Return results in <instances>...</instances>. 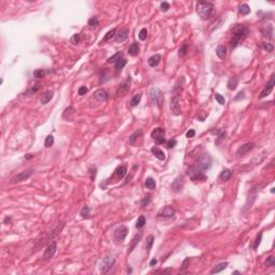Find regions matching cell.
<instances>
[{
  "label": "cell",
  "mask_w": 275,
  "mask_h": 275,
  "mask_svg": "<svg viewBox=\"0 0 275 275\" xmlns=\"http://www.w3.org/2000/svg\"><path fill=\"white\" fill-rule=\"evenodd\" d=\"M81 41V34L80 33H75V34H73V37L70 39V42L72 44H77L80 43Z\"/></svg>",
  "instance_id": "obj_44"
},
{
  "label": "cell",
  "mask_w": 275,
  "mask_h": 275,
  "mask_svg": "<svg viewBox=\"0 0 275 275\" xmlns=\"http://www.w3.org/2000/svg\"><path fill=\"white\" fill-rule=\"evenodd\" d=\"M216 55L220 59H225L226 56H227V49H226L225 45H218L217 46V49H216Z\"/></svg>",
  "instance_id": "obj_24"
},
{
  "label": "cell",
  "mask_w": 275,
  "mask_h": 275,
  "mask_svg": "<svg viewBox=\"0 0 275 275\" xmlns=\"http://www.w3.org/2000/svg\"><path fill=\"white\" fill-rule=\"evenodd\" d=\"M156 263H157V259L154 258V259H152V261L149 262V265H151V267H153V265L156 264Z\"/></svg>",
  "instance_id": "obj_58"
},
{
  "label": "cell",
  "mask_w": 275,
  "mask_h": 275,
  "mask_svg": "<svg viewBox=\"0 0 275 275\" xmlns=\"http://www.w3.org/2000/svg\"><path fill=\"white\" fill-rule=\"evenodd\" d=\"M56 249H57L56 242L50 243V244L47 245L46 248H45L44 252H43V259H44V260H49V259L52 258V257H53V256L55 255V252H56Z\"/></svg>",
  "instance_id": "obj_11"
},
{
  "label": "cell",
  "mask_w": 275,
  "mask_h": 275,
  "mask_svg": "<svg viewBox=\"0 0 275 275\" xmlns=\"http://www.w3.org/2000/svg\"><path fill=\"white\" fill-rule=\"evenodd\" d=\"M115 34H116V30L115 29H112V30H110V31H108V32H106V34L104 36V38L102 39V43H104V42H106V41L111 40L113 37H115Z\"/></svg>",
  "instance_id": "obj_35"
},
{
  "label": "cell",
  "mask_w": 275,
  "mask_h": 275,
  "mask_svg": "<svg viewBox=\"0 0 275 275\" xmlns=\"http://www.w3.org/2000/svg\"><path fill=\"white\" fill-rule=\"evenodd\" d=\"M145 186H146V188H148V189H155L156 188L155 179H152V177H147V179H145Z\"/></svg>",
  "instance_id": "obj_33"
},
{
  "label": "cell",
  "mask_w": 275,
  "mask_h": 275,
  "mask_svg": "<svg viewBox=\"0 0 275 275\" xmlns=\"http://www.w3.org/2000/svg\"><path fill=\"white\" fill-rule=\"evenodd\" d=\"M80 215L83 217V218H89L90 216V209L88 206H83V209L81 210Z\"/></svg>",
  "instance_id": "obj_37"
},
{
  "label": "cell",
  "mask_w": 275,
  "mask_h": 275,
  "mask_svg": "<svg viewBox=\"0 0 275 275\" xmlns=\"http://www.w3.org/2000/svg\"><path fill=\"white\" fill-rule=\"evenodd\" d=\"M176 145V140L175 139H171L168 141V143H167V146H168V148H173L174 146Z\"/></svg>",
  "instance_id": "obj_52"
},
{
  "label": "cell",
  "mask_w": 275,
  "mask_h": 275,
  "mask_svg": "<svg viewBox=\"0 0 275 275\" xmlns=\"http://www.w3.org/2000/svg\"><path fill=\"white\" fill-rule=\"evenodd\" d=\"M141 239H142V232H139L138 234H136L132 238V240H131V242H130V245L129 247H128V254H130V252H132V250L134 248H136V246L138 245L140 243V241H141Z\"/></svg>",
  "instance_id": "obj_18"
},
{
  "label": "cell",
  "mask_w": 275,
  "mask_h": 275,
  "mask_svg": "<svg viewBox=\"0 0 275 275\" xmlns=\"http://www.w3.org/2000/svg\"><path fill=\"white\" fill-rule=\"evenodd\" d=\"M175 214V211L172 206H166L165 209H162L158 213V217L159 218H172Z\"/></svg>",
  "instance_id": "obj_15"
},
{
  "label": "cell",
  "mask_w": 275,
  "mask_h": 275,
  "mask_svg": "<svg viewBox=\"0 0 275 275\" xmlns=\"http://www.w3.org/2000/svg\"><path fill=\"white\" fill-rule=\"evenodd\" d=\"M128 34H129V30L126 27H123L120 28L115 34V41L116 42H124L125 40H127L128 38Z\"/></svg>",
  "instance_id": "obj_16"
},
{
  "label": "cell",
  "mask_w": 275,
  "mask_h": 275,
  "mask_svg": "<svg viewBox=\"0 0 275 275\" xmlns=\"http://www.w3.org/2000/svg\"><path fill=\"white\" fill-rule=\"evenodd\" d=\"M233 274H241V272H239V271H234V272H233Z\"/></svg>",
  "instance_id": "obj_61"
},
{
  "label": "cell",
  "mask_w": 275,
  "mask_h": 275,
  "mask_svg": "<svg viewBox=\"0 0 275 275\" xmlns=\"http://www.w3.org/2000/svg\"><path fill=\"white\" fill-rule=\"evenodd\" d=\"M149 98H151V101L155 105H157L158 108H161L165 99H163L162 91L158 87H152L151 88V90H149Z\"/></svg>",
  "instance_id": "obj_4"
},
{
  "label": "cell",
  "mask_w": 275,
  "mask_h": 275,
  "mask_svg": "<svg viewBox=\"0 0 275 275\" xmlns=\"http://www.w3.org/2000/svg\"><path fill=\"white\" fill-rule=\"evenodd\" d=\"M44 75H45V72H44V70H42V69H38L33 72V76H34L36 79H42V77H44Z\"/></svg>",
  "instance_id": "obj_42"
},
{
  "label": "cell",
  "mask_w": 275,
  "mask_h": 275,
  "mask_svg": "<svg viewBox=\"0 0 275 275\" xmlns=\"http://www.w3.org/2000/svg\"><path fill=\"white\" fill-rule=\"evenodd\" d=\"M160 9H161L162 12H167V11L170 9V4H168V2H166V1H165V2H161V4H160Z\"/></svg>",
  "instance_id": "obj_51"
},
{
  "label": "cell",
  "mask_w": 275,
  "mask_h": 275,
  "mask_svg": "<svg viewBox=\"0 0 275 275\" xmlns=\"http://www.w3.org/2000/svg\"><path fill=\"white\" fill-rule=\"evenodd\" d=\"M215 99L217 100V102L220 104V105H224L225 104V98L222 96V95H219V94H215Z\"/></svg>",
  "instance_id": "obj_49"
},
{
  "label": "cell",
  "mask_w": 275,
  "mask_h": 275,
  "mask_svg": "<svg viewBox=\"0 0 275 275\" xmlns=\"http://www.w3.org/2000/svg\"><path fill=\"white\" fill-rule=\"evenodd\" d=\"M195 136H196V131L193 129H189L188 131H187V133H186V136H187V138H193Z\"/></svg>",
  "instance_id": "obj_54"
},
{
  "label": "cell",
  "mask_w": 275,
  "mask_h": 275,
  "mask_svg": "<svg viewBox=\"0 0 275 275\" xmlns=\"http://www.w3.org/2000/svg\"><path fill=\"white\" fill-rule=\"evenodd\" d=\"M227 267H228V262H220V263H218V264L215 265V267L213 268V270L211 271V273H212V274L219 273V272L224 271V270H225Z\"/></svg>",
  "instance_id": "obj_25"
},
{
  "label": "cell",
  "mask_w": 275,
  "mask_h": 275,
  "mask_svg": "<svg viewBox=\"0 0 275 275\" xmlns=\"http://www.w3.org/2000/svg\"><path fill=\"white\" fill-rule=\"evenodd\" d=\"M187 174H188L189 179L193 181V182H204L207 179L206 175L203 173L201 169H199L197 166H191L189 167L187 170Z\"/></svg>",
  "instance_id": "obj_3"
},
{
  "label": "cell",
  "mask_w": 275,
  "mask_h": 275,
  "mask_svg": "<svg viewBox=\"0 0 275 275\" xmlns=\"http://www.w3.org/2000/svg\"><path fill=\"white\" fill-rule=\"evenodd\" d=\"M265 265L267 267H274L275 265V258L273 257V256H270L267 260H265Z\"/></svg>",
  "instance_id": "obj_46"
},
{
  "label": "cell",
  "mask_w": 275,
  "mask_h": 275,
  "mask_svg": "<svg viewBox=\"0 0 275 275\" xmlns=\"http://www.w3.org/2000/svg\"><path fill=\"white\" fill-rule=\"evenodd\" d=\"M196 166L198 167L199 169L202 170V171L209 170L211 168V166H212V158L210 157L209 154H202V155H200L198 157Z\"/></svg>",
  "instance_id": "obj_5"
},
{
  "label": "cell",
  "mask_w": 275,
  "mask_h": 275,
  "mask_svg": "<svg viewBox=\"0 0 275 275\" xmlns=\"http://www.w3.org/2000/svg\"><path fill=\"white\" fill-rule=\"evenodd\" d=\"M52 98H53V91H46L41 98V103L42 104H47L52 100Z\"/></svg>",
  "instance_id": "obj_29"
},
{
  "label": "cell",
  "mask_w": 275,
  "mask_h": 275,
  "mask_svg": "<svg viewBox=\"0 0 275 275\" xmlns=\"http://www.w3.org/2000/svg\"><path fill=\"white\" fill-rule=\"evenodd\" d=\"M239 11H240V13L243 14V15H247L248 13H250V8H249L248 4H241L239 8Z\"/></svg>",
  "instance_id": "obj_34"
},
{
  "label": "cell",
  "mask_w": 275,
  "mask_h": 275,
  "mask_svg": "<svg viewBox=\"0 0 275 275\" xmlns=\"http://www.w3.org/2000/svg\"><path fill=\"white\" fill-rule=\"evenodd\" d=\"M244 93L243 91H240L239 94H238V96L236 97H234V101H239V100H241V99H244Z\"/></svg>",
  "instance_id": "obj_55"
},
{
  "label": "cell",
  "mask_w": 275,
  "mask_h": 275,
  "mask_svg": "<svg viewBox=\"0 0 275 275\" xmlns=\"http://www.w3.org/2000/svg\"><path fill=\"white\" fill-rule=\"evenodd\" d=\"M146 37H147V30H146V28H142L139 32V39L144 41L146 39Z\"/></svg>",
  "instance_id": "obj_45"
},
{
  "label": "cell",
  "mask_w": 275,
  "mask_h": 275,
  "mask_svg": "<svg viewBox=\"0 0 275 275\" xmlns=\"http://www.w3.org/2000/svg\"><path fill=\"white\" fill-rule=\"evenodd\" d=\"M170 109L173 115H179L181 114V105H179V96H173L171 98V103H170Z\"/></svg>",
  "instance_id": "obj_10"
},
{
  "label": "cell",
  "mask_w": 275,
  "mask_h": 275,
  "mask_svg": "<svg viewBox=\"0 0 275 275\" xmlns=\"http://www.w3.org/2000/svg\"><path fill=\"white\" fill-rule=\"evenodd\" d=\"M260 31H261V33L265 38H268V39H272L273 38V26H272L271 24H267L263 27H261Z\"/></svg>",
  "instance_id": "obj_19"
},
{
  "label": "cell",
  "mask_w": 275,
  "mask_h": 275,
  "mask_svg": "<svg viewBox=\"0 0 275 275\" xmlns=\"http://www.w3.org/2000/svg\"><path fill=\"white\" fill-rule=\"evenodd\" d=\"M140 52V47L138 45V43H132L128 49V54L130 56H136Z\"/></svg>",
  "instance_id": "obj_27"
},
{
  "label": "cell",
  "mask_w": 275,
  "mask_h": 275,
  "mask_svg": "<svg viewBox=\"0 0 275 275\" xmlns=\"http://www.w3.org/2000/svg\"><path fill=\"white\" fill-rule=\"evenodd\" d=\"M262 49L264 51H267V52H273L274 46H273V44H271V43H262Z\"/></svg>",
  "instance_id": "obj_48"
},
{
  "label": "cell",
  "mask_w": 275,
  "mask_h": 275,
  "mask_svg": "<svg viewBox=\"0 0 275 275\" xmlns=\"http://www.w3.org/2000/svg\"><path fill=\"white\" fill-rule=\"evenodd\" d=\"M131 272H132V270H131V269L129 268V269H128V273H131Z\"/></svg>",
  "instance_id": "obj_62"
},
{
  "label": "cell",
  "mask_w": 275,
  "mask_h": 275,
  "mask_svg": "<svg viewBox=\"0 0 275 275\" xmlns=\"http://www.w3.org/2000/svg\"><path fill=\"white\" fill-rule=\"evenodd\" d=\"M115 265V258L114 256H106L105 258H103L100 264V271L102 273H109L112 271V269Z\"/></svg>",
  "instance_id": "obj_6"
},
{
  "label": "cell",
  "mask_w": 275,
  "mask_h": 275,
  "mask_svg": "<svg viewBox=\"0 0 275 275\" xmlns=\"http://www.w3.org/2000/svg\"><path fill=\"white\" fill-rule=\"evenodd\" d=\"M189 261H190V259H189V258H187V259H185V260H184V262H183V264H182V268H183V270H185V269L187 268V267H186V265H187V263H188Z\"/></svg>",
  "instance_id": "obj_57"
},
{
  "label": "cell",
  "mask_w": 275,
  "mask_h": 275,
  "mask_svg": "<svg viewBox=\"0 0 275 275\" xmlns=\"http://www.w3.org/2000/svg\"><path fill=\"white\" fill-rule=\"evenodd\" d=\"M149 203H151V197L147 195L146 197H144V198L142 199V201H141V205H142V206H147Z\"/></svg>",
  "instance_id": "obj_50"
},
{
  "label": "cell",
  "mask_w": 275,
  "mask_h": 275,
  "mask_svg": "<svg viewBox=\"0 0 275 275\" xmlns=\"http://www.w3.org/2000/svg\"><path fill=\"white\" fill-rule=\"evenodd\" d=\"M126 65H127V60L122 58V59H120L118 61L115 63V69L117 70V71H120V70H123L124 68H125Z\"/></svg>",
  "instance_id": "obj_31"
},
{
  "label": "cell",
  "mask_w": 275,
  "mask_h": 275,
  "mask_svg": "<svg viewBox=\"0 0 275 275\" xmlns=\"http://www.w3.org/2000/svg\"><path fill=\"white\" fill-rule=\"evenodd\" d=\"M187 52H188V44L187 43H184L182 45V46L179 47V57H184L187 54Z\"/></svg>",
  "instance_id": "obj_39"
},
{
  "label": "cell",
  "mask_w": 275,
  "mask_h": 275,
  "mask_svg": "<svg viewBox=\"0 0 275 275\" xmlns=\"http://www.w3.org/2000/svg\"><path fill=\"white\" fill-rule=\"evenodd\" d=\"M141 98H142V95H141V94H138V95H136V96L133 97L132 99L130 100V105H131V106H136L140 103V101H141Z\"/></svg>",
  "instance_id": "obj_36"
},
{
  "label": "cell",
  "mask_w": 275,
  "mask_h": 275,
  "mask_svg": "<svg viewBox=\"0 0 275 275\" xmlns=\"http://www.w3.org/2000/svg\"><path fill=\"white\" fill-rule=\"evenodd\" d=\"M88 91V89H87L86 86H82L79 88V95H81V96H84V95H86V93Z\"/></svg>",
  "instance_id": "obj_53"
},
{
  "label": "cell",
  "mask_w": 275,
  "mask_h": 275,
  "mask_svg": "<svg viewBox=\"0 0 275 275\" xmlns=\"http://www.w3.org/2000/svg\"><path fill=\"white\" fill-rule=\"evenodd\" d=\"M40 87H41V85H40V84H37V85H34V86H33L32 88L30 89V94H32V93H37L38 90L40 89Z\"/></svg>",
  "instance_id": "obj_56"
},
{
  "label": "cell",
  "mask_w": 275,
  "mask_h": 275,
  "mask_svg": "<svg viewBox=\"0 0 275 275\" xmlns=\"http://www.w3.org/2000/svg\"><path fill=\"white\" fill-rule=\"evenodd\" d=\"M248 33V29L244 25H236L233 28V37L231 40V46L236 47L244 39L246 38Z\"/></svg>",
  "instance_id": "obj_2"
},
{
  "label": "cell",
  "mask_w": 275,
  "mask_h": 275,
  "mask_svg": "<svg viewBox=\"0 0 275 275\" xmlns=\"http://www.w3.org/2000/svg\"><path fill=\"white\" fill-rule=\"evenodd\" d=\"M130 84H131V79H130V76H129L127 80H125L123 83L120 85L118 89H117V95H118V96H125V95L129 91Z\"/></svg>",
  "instance_id": "obj_13"
},
{
  "label": "cell",
  "mask_w": 275,
  "mask_h": 275,
  "mask_svg": "<svg viewBox=\"0 0 275 275\" xmlns=\"http://www.w3.org/2000/svg\"><path fill=\"white\" fill-rule=\"evenodd\" d=\"M94 97H95L98 101H106L108 98H109V95H108V93H106V90L98 89L94 93Z\"/></svg>",
  "instance_id": "obj_20"
},
{
  "label": "cell",
  "mask_w": 275,
  "mask_h": 275,
  "mask_svg": "<svg viewBox=\"0 0 275 275\" xmlns=\"http://www.w3.org/2000/svg\"><path fill=\"white\" fill-rule=\"evenodd\" d=\"M54 144V136H52V134H50V136H46V139H45V142H44V145H45V147H51V146Z\"/></svg>",
  "instance_id": "obj_41"
},
{
  "label": "cell",
  "mask_w": 275,
  "mask_h": 275,
  "mask_svg": "<svg viewBox=\"0 0 275 275\" xmlns=\"http://www.w3.org/2000/svg\"><path fill=\"white\" fill-rule=\"evenodd\" d=\"M184 184H185V182H184V177H183L182 175H179V176H177L174 181H173L172 185H171V188H172L174 191H179V190H182Z\"/></svg>",
  "instance_id": "obj_17"
},
{
  "label": "cell",
  "mask_w": 275,
  "mask_h": 275,
  "mask_svg": "<svg viewBox=\"0 0 275 275\" xmlns=\"http://www.w3.org/2000/svg\"><path fill=\"white\" fill-rule=\"evenodd\" d=\"M32 173H33L32 169L25 170V171H23V172H20V173H18V174H16V175H14L13 177L11 179V183H12V184H17V183L24 182V181H26V179H29L30 176L32 175Z\"/></svg>",
  "instance_id": "obj_8"
},
{
  "label": "cell",
  "mask_w": 275,
  "mask_h": 275,
  "mask_svg": "<svg viewBox=\"0 0 275 275\" xmlns=\"http://www.w3.org/2000/svg\"><path fill=\"white\" fill-rule=\"evenodd\" d=\"M153 244H154V236L153 235H148L146 238V249H147V252H149L152 249Z\"/></svg>",
  "instance_id": "obj_40"
},
{
  "label": "cell",
  "mask_w": 275,
  "mask_h": 275,
  "mask_svg": "<svg viewBox=\"0 0 275 275\" xmlns=\"http://www.w3.org/2000/svg\"><path fill=\"white\" fill-rule=\"evenodd\" d=\"M11 222V217H6V219H4V224H8V222Z\"/></svg>",
  "instance_id": "obj_59"
},
{
  "label": "cell",
  "mask_w": 275,
  "mask_h": 275,
  "mask_svg": "<svg viewBox=\"0 0 275 275\" xmlns=\"http://www.w3.org/2000/svg\"><path fill=\"white\" fill-rule=\"evenodd\" d=\"M161 58H162V57H161L160 54H155V55H153V56L149 57L148 60H147V63H148V65L151 67H157L159 65Z\"/></svg>",
  "instance_id": "obj_22"
},
{
  "label": "cell",
  "mask_w": 275,
  "mask_h": 275,
  "mask_svg": "<svg viewBox=\"0 0 275 275\" xmlns=\"http://www.w3.org/2000/svg\"><path fill=\"white\" fill-rule=\"evenodd\" d=\"M232 176V172L230 171L229 169H225L222 170V173H220V175H219V177H220V179H222V182H227V181H229L230 179V177Z\"/></svg>",
  "instance_id": "obj_28"
},
{
  "label": "cell",
  "mask_w": 275,
  "mask_h": 275,
  "mask_svg": "<svg viewBox=\"0 0 275 275\" xmlns=\"http://www.w3.org/2000/svg\"><path fill=\"white\" fill-rule=\"evenodd\" d=\"M146 224V219L144 216H140L139 218H138V220H136V227L138 229H142L144 226H145Z\"/></svg>",
  "instance_id": "obj_38"
},
{
  "label": "cell",
  "mask_w": 275,
  "mask_h": 275,
  "mask_svg": "<svg viewBox=\"0 0 275 275\" xmlns=\"http://www.w3.org/2000/svg\"><path fill=\"white\" fill-rule=\"evenodd\" d=\"M152 153L155 155V157L157 158V159H159V160H165L166 159V155H165V152L163 151H161L160 148H158V147H156V146H154V147H152Z\"/></svg>",
  "instance_id": "obj_23"
},
{
  "label": "cell",
  "mask_w": 275,
  "mask_h": 275,
  "mask_svg": "<svg viewBox=\"0 0 275 275\" xmlns=\"http://www.w3.org/2000/svg\"><path fill=\"white\" fill-rule=\"evenodd\" d=\"M25 158H27V159H30V158H32V156L30 155V154H28L27 156H25Z\"/></svg>",
  "instance_id": "obj_60"
},
{
  "label": "cell",
  "mask_w": 275,
  "mask_h": 275,
  "mask_svg": "<svg viewBox=\"0 0 275 275\" xmlns=\"http://www.w3.org/2000/svg\"><path fill=\"white\" fill-rule=\"evenodd\" d=\"M127 173V169L125 166H120L118 168H116V170L114 171V176H115L117 179H122L125 177Z\"/></svg>",
  "instance_id": "obj_21"
},
{
  "label": "cell",
  "mask_w": 275,
  "mask_h": 275,
  "mask_svg": "<svg viewBox=\"0 0 275 275\" xmlns=\"http://www.w3.org/2000/svg\"><path fill=\"white\" fill-rule=\"evenodd\" d=\"M261 239H262V233H259L258 235H257V238H256V241L255 243H254V249H257L259 247V245H260V243H261Z\"/></svg>",
  "instance_id": "obj_47"
},
{
  "label": "cell",
  "mask_w": 275,
  "mask_h": 275,
  "mask_svg": "<svg viewBox=\"0 0 275 275\" xmlns=\"http://www.w3.org/2000/svg\"><path fill=\"white\" fill-rule=\"evenodd\" d=\"M128 233V228L126 226H120L114 231V241L116 243H122Z\"/></svg>",
  "instance_id": "obj_9"
},
{
  "label": "cell",
  "mask_w": 275,
  "mask_h": 275,
  "mask_svg": "<svg viewBox=\"0 0 275 275\" xmlns=\"http://www.w3.org/2000/svg\"><path fill=\"white\" fill-rule=\"evenodd\" d=\"M122 57H123V53H122V52H120V53L115 54V55L111 56L110 58H108V63H116V61H118L120 59H122Z\"/></svg>",
  "instance_id": "obj_32"
},
{
  "label": "cell",
  "mask_w": 275,
  "mask_h": 275,
  "mask_svg": "<svg viewBox=\"0 0 275 275\" xmlns=\"http://www.w3.org/2000/svg\"><path fill=\"white\" fill-rule=\"evenodd\" d=\"M214 11H215V7L211 2L200 1V2L197 4V14L202 20H209V18H211V16L214 14Z\"/></svg>",
  "instance_id": "obj_1"
},
{
  "label": "cell",
  "mask_w": 275,
  "mask_h": 275,
  "mask_svg": "<svg viewBox=\"0 0 275 275\" xmlns=\"http://www.w3.org/2000/svg\"><path fill=\"white\" fill-rule=\"evenodd\" d=\"M255 147V143L252 142H248V143H245V144H243V145H241L238 148V151H236V155L238 156H244L246 155L248 152H250L252 148Z\"/></svg>",
  "instance_id": "obj_14"
},
{
  "label": "cell",
  "mask_w": 275,
  "mask_h": 275,
  "mask_svg": "<svg viewBox=\"0 0 275 275\" xmlns=\"http://www.w3.org/2000/svg\"><path fill=\"white\" fill-rule=\"evenodd\" d=\"M274 85H275L274 75H272L271 76V80L269 81V83L267 84V85L264 86V88L261 90V93H260V96H259V98H264V97L269 96V95L272 93L273 88H274Z\"/></svg>",
  "instance_id": "obj_12"
},
{
  "label": "cell",
  "mask_w": 275,
  "mask_h": 275,
  "mask_svg": "<svg viewBox=\"0 0 275 275\" xmlns=\"http://www.w3.org/2000/svg\"><path fill=\"white\" fill-rule=\"evenodd\" d=\"M88 25H89L90 27H97L98 25H99V20H98V17H91V18H89L88 20Z\"/></svg>",
  "instance_id": "obj_43"
},
{
  "label": "cell",
  "mask_w": 275,
  "mask_h": 275,
  "mask_svg": "<svg viewBox=\"0 0 275 275\" xmlns=\"http://www.w3.org/2000/svg\"><path fill=\"white\" fill-rule=\"evenodd\" d=\"M141 136H142V130L141 129H138L136 131H134V132L129 136V144L133 145V144L136 142V140L139 139Z\"/></svg>",
  "instance_id": "obj_26"
},
{
  "label": "cell",
  "mask_w": 275,
  "mask_h": 275,
  "mask_svg": "<svg viewBox=\"0 0 275 275\" xmlns=\"http://www.w3.org/2000/svg\"><path fill=\"white\" fill-rule=\"evenodd\" d=\"M238 84H239V81L236 77H231L229 79L228 81V88L230 90H234L236 87H238Z\"/></svg>",
  "instance_id": "obj_30"
},
{
  "label": "cell",
  "mask_w": 275,
  "mask_h": 275,
  "mask_svg": "<svg viewBox=\"0 0 275 275\" xmlns=\"http://www.w3.org/2000/svg\"><path fill=\"white\" fill-rule=\"evenodd\" d=\"M165 133H166V131H165L163 128H161V127H157V128H155V129L152 131L151 136H152V138L154 139V141H155L156 144H163V143L166 142Z\"/></svg>",
  "instance_id": "obj_7"
}]
</instances>
